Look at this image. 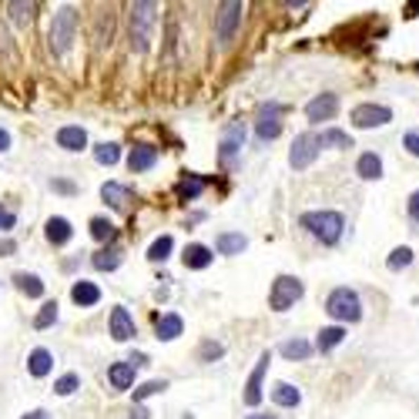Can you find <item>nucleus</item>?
<instances>
[{
  "label": "nucleus",
  "mask_w": 419,
  "mask_h": 419,
  "mask_svg": "<svg viewBox=\"0 0 419 419\" xmlns=\"http://www.w3.org/2000/svg\"><path fill=\"white\" fill-rule=\"evenodd\" d=\"M241 145H245V124H241V121H232L222 135V161L225 165L235 161V154L241 151Z\"/></svg>",
  "instance_id": "obj_10"
},
{
  "label": "nucleus",
  "mask_w": 419,
  "mask_h": 419,
  "mask_svg": "<svg viewBox=\"0 0 419 419\" xmlns=\"http://www.w3.org/2000/svg\"><path fill=\"white\" fill-rule=\"evenodd\" d=\"M154 161H158V148H151V145H138V148H131V154H128V168H131L135 175L154 168Z\"/></svg>",
  "instance_id": "obj_14"
},
{
  "label": "nucleus",
  "mask_w": 419,
  "mask_h": 419,
  "mask_svg": "<svg viewBox=\"0 0 419 419\" xmlns=\"http://www.w3.org/2000/svg\"><path fill=\"white\" fill-rule=\"evenodd\" d=\"M111 335L118 339V342H128V339H135L138 329H135V319L128 315L124 305H118L114 312H111Z\"/></svg>",
  "instance_id": "obj_13"
},
{
  "label": "nucleus",
  "mask_w": 419,
  "mask_h": 419,
  "mask_svg": "<svg viewBox=\"0 0 419 419\" xmlns=\"http://www.w3.org/2000/svg\"><path fill=\"white\" fill-rule=\"evenodd\" d=\"M269 362H272V352H262L258 362H255L252 375H248V383H245V403L248 406L262 403V379H265V373H269Z\"/></svg>",
  "instance_id": "obj_9"
},
{
  "label": "nucleus",
  "mask_w": 419,
  "mask_h": 419,
  "mask_svg": "<svg viewBox=\"0 0 419 419\" xmlns=\"http://www.w3.org/2000/svg\"><path fill=\"white\" fill-rule=\"evenodd\" d=\"M11 11H14V20L17 24H24L30 17V7H24V4H11Z\"/></svg>",
  "instance_id": "obj_41"
},
{
  "label": "nucleus",
  "mask_w": 419,
  "mask_h": 419,
  "mask_svg": "<svg viewBox=\"0 0 419 419\" xmlns=\"http://www.w3.org/2000/svg\"><path fill=\"white\" fill-rule=\"evenodd\" d=\"M403 145H406V148H409V151H413V154L419 158V131H409V135L403 138Z\"/></svg>",
  "instance_id": "obj_40"
},
{
  "label": "nucleus",
  "mask_w": 419,
  "mask_h": 419,
  "mask_svg": "<svg viewBox=\"0 0 419 419\" xmlns=\"http://www.w3.org/2000/svg\"><path fill=\"white\" fill-rule=\"evenodd\" d=\"M201 188H205V181L201 178H185V181H178L175 195H178L181 201H195V198L201 195Z\"/></svg>",
  "instance_id": "obj_30"
},
{
  "label": "nucleus",
  "mask_w": 419,
  "mask_h": 419,
  "mask_svg": "<svg viewBox=\"0 0 419 419\" xmlns=\"http://www.w3.org/2000/svg\"><path fill=\"white\" fill-rule=\"evenodd\" d=\"M74 30H77L74 11H71V7L58 11L54 24H51V51H54V54H64V51L71 47V41H74Z\"/></svg>",
  "instance_id": "obj_4"
},
{
  "label": "nucleus",
  "mask_w": 419,
  "mask_h": 419,
  "mask_svg": "<svg viewBox=\"0 0 419 419\" xmlns=\"http://www.w3.org/2000/svg\"><path fill=\"white\" fill-rule=\"evenodd\" d=\"M282 356L285 359H309L312 345L305 342V339H288V342H282Z\"/></svg>",
  "instance_id": "obj_29"
},
{
  "label": "nucleus",
  "mask_w": 419,
  "mask_h": 419,
  "mask_svg": "<svg viewBox=\"0 0 419 419\" xmlns=\"http://www.w3.org/2000/svg\"><path fill=\"white\" fill-rule=\"evenodd\" d=\"M211 258H215V255H211V248H205V245H188L185 255H181L185 269H208Z\"/></svg>",
  "instance_id": "obj_20"
},
{
  "label": "nucleus",
  "mask_w": 419,
  "mask_h": 419,
  "mask_svg": "<svg viewBox=\"0 0 419 419\" xmlns=\"http://www.w3.org/2000/svg\"><path fill=\"white\" fill-rule=\"evenodd\" d=\"M319 158V135H299L295 138V145H292V151H288V165L295 168V171H302V168H309Z\"/></svg>",
  "instance_id": "obj_6"
},
{
  "label": "nucleus",
  "mask_w": 419,
  "mask_h": 419,
  "mask_svg": "<svg viewBox=\"0 0 419 419\" xmlns=\"http://www.w3.org/2000/svg\"><path fill=\"white\" fill-rule=\"evenodd\" d=\"M356 171H359V178H366V181L383 178V161H379V154L366 151V154L359 158V165H356Z\"/></svg>",
  "instance_id": "obj_25"
},
{
  "label": "nucleus",
  "mask_w": 419,
  "mask_h": 419,
  "mask_svg": "<svg viewBox=\"0 0 419 419\" xmlns=\"http://www.w3.org/2000/svg\"><path fill=\"white\" fill-rule=\"evenodd\" d=\"M54 188H58V192H67V195L74 192V185H71V181H54Z\"/></svg>",
  "instance_id": "obj_45"
},
{
  "label": "nucleus",
  "mask_w": 419,
  "mask_h": 419,
  "mask_svg": "<svg viewBox=\"0 0 419 419\" xmlns=\"http://www.w3.org/2000/svg\"><path fill=\"white\" fill-rule=\"evenodd\" d=\"M91 235L98 241H111L114 239V225L107 222V218H91Z\"/></svg>",
  "instance_id": "obj_35"
},
{
  "label": "nucleus",
  "mask_w": 419,
  "mask_h": 419,
  "mask_svg": "<svg viewBox=\"0 0 419 419\" xmlns=\"http://www.w3.org/2000/svg\"><path fill=\"white\" fill-rule=\"evenodd\" d=\"M14 252V241H4V245H0V255H11Z\"/></svg>",
  "instance_id": "obj_49"
},
{
  "label": "nucleus",
  "mask_w": 419,
  "mask_h": 419,
  "mask_svg": "<svg viewBox=\"0 0 419 419\" xmlns=\"http://www.w3.org/2000/svg\"><path fill=\"white\" fill-rule=\"evenodd\" d=\"M342 339H345V329H342V326H329V329L319 332V339H315V349H319V352H332V349L342 342Z\"/></svg>",
  "instance_id": "obj_26"
},
{
  "label": "nucleus",
  "mask_w": 419,
  "mask_h": 419,
  "mask_svg": "<svg viewBox=\"0 0 419 419\" xmlns=\"http://www.w3.org/2000/svg\"><path fill=\"white\" fill-rule=\"evenodd\" d=\"M58 145L64 151H81V148H88V135H84V128L67 124V128H60L58 131Z\"/></svg>",
  "instance_id": "obj_17"
},
{
  "label": "nucleus",
  "mask_w": 419,
  "mask_h": 419,
  "mask_svg": "<svg viewBox=\"0 0 419 419\" xmlns=\"http://www.w3.org/2000/svg\"><path fill=\"white\" fill-rule=\"evenodd\" d=\"M44 235L51 245H67L71 241V235H74V228H71V222L67 218H47V228H44Z\"/></svg>",
  "instance_id": "obj_16"
},
{
  "label": "nucleus",
  "mask_w": 419,
  "mask_h": 419,
  "mask_svg": "<svg viewBox=\"0 0 419 419\" xmlns=\"http://www.w3.org/2000/svg\"><path fill=\"white\" fill-rule=\"evenodd\" d=\"M54 322H58V302H44L41 312L34 315V329H47V326H54Z\"/></svg>",
  "instance_id": "obj_33"
},
{
  "label": "nucleus",
  "mask_w": 419,
  "mask_h": 419,
  "mask_svg": "<svg viewBox=\"0 0 419 419\" xmlns=\"http://www.w3.org/2000/svg\"><path fill=\"white\" fill-rule=\"evenodd\" d=\"M282 131V105H265L258 111V121H255V135L262 138V141H272V138H279Z\"/></svg>",
  "instance_id": "obj_7"
},
{
  "label": "nucleus",
  "mask_w": 419,
  "mask_h": 419,
  "mask_svg": "<svg viewBox=\"0 0 419 419\" xmlns=\"http://www.w3.org/2000/svg\"><path fill=\"white\" fill-rule=\"evenodd\" d=\"M71 299H74L81 309H88V305H98V302H101V288L94 282H84V279H81V282H74V288H71Z\"/></svg>",
  "instance_id": "obj_19"
},
{
  "label": "nucleus",
  "mask_w": 419,
  "mask_h": 419,
  "mask_svg": "<svg viewBox=\"0 0 419 419\" xmlns=\"http://www.w3.org/2000/svg\"><path fill=\"white\" fill-rule=\"evenodd\" d=\"M107 379H111L114 390H131V383H135V366H131V362H114V366L107 369Z\"/></svg>",
  "instance_id": "obj_21"
},
{
  "label": "nucleus",
  "mask_w": 419,
  "mask_h": 419,
  "mask_svg": "<svg viewBox=\"0 0 419 419\" xmlns=\"http://www.w3.org/2000/svg\"><path fill=\"white\" fill-rule=\"evenodd\" d=\"M24 419H47V413H44V409H34V413H27Z\"/></svg>",
  "instance_id": "obj_47"
},
{
  "label": "nucleus",
  "mask_w": 419,
  "mask_h": 419,
  "mask_svg": "<svg viewBox=\"0 0 419 419\" xmlns=\"http://www.w3.org/2000/svg\"><path fill=\"white\" fill-rule=\"evenodd\" d=\"M326 312L335 319V322H359L362 319V302L352 288H335L326 299Z\"/></svg>",
  "instance_id": "obj_2"
},
{
  "label": "nucleus",
  "mask_w": 419,
  "mask_h": 419,
  "mask_svg": "<svg viewBox=\"0 0 419 419\" xmlns=\"http://www.w3.org/2000/svg\"><path fill=\"white\" fill-rule=\"evenodd\" d=\"M118 158H121V148L118 145H98V148H94V161H98V165H118Z\"/></svg>",
  "instance_id": "obj_34"
},
{
  "label": "nucleus",
  "mask_w": 419,
  "mask_h": 419,
  "mask_svg": "<svg viewBox=\"0 0 419 419\" xmlns=\"http://www.w3.org/2000/svg\"><path fill=\"white\" fill-rule=\"evenodd\" d=\"M319 148H352V138L345 131H335V128H326L319 135Z\"/></svg>",
  "instance_id": "obj_28"
},
{
  "label": "nucleus",
  "mask_w": 419,
  "mask_h": 419,
  "mask_svg": "<svg viewBox=\"0 0 419 419\" xmlns=\"http://www.w3.org/2000/svg\"><path fill=\"white\" fill-rule=\"evenodd\" d=\"M392 111L386 105H359L352 107V124L356 128H379V124H390Z\"/></svg>",
  "instance_id": "obj_8"
},
{
  "label": "nucleus",
  "mask_w": 419,
  "mask_h": 419,
  "mask_svg": "<svg viewBox=\"0 0 419 419\" xmlns=\"http://www.w3.org/2000/svg\"><path fill=\"white\" fill-rule=\"evenodd\" d=\"M121 265V248H105V252L94 255V269L101 272H114Z\"/></svg>",
  "instance_id": "obj_31"
},
{
  "label": "nucleus",
  "mask_w": 419,
  "mask_h": 419,
  "mask_svg": "<svg viewBox=\"0 0 419 419\" xmlns=\"http://www.w3.org/2000/svg\"><path fill=\"white\" fill-rule=\"evenodd\" d=\"M335 111H339V98H335V94H319V98H312V101L305 105V118L329 121V118H335Z\"/></svg>",
  "instance_id": "obj_12"
},
{
  "label": "nucleus",
  "mask_w": 419,
  "mask_h": 419,
  "mask_svg": "<svg viewBox=\"0 0 419 419\" xmlns=\"http://www.w3.org/2000/svg\"><path fill=\"white\" fill-rule=\"evenodd\" d=\"M302 228H309V235H315L322 245H335L342 239L345 218L339 211H305L302 215Z\"/></svg>",
  "instance_id": "obj_1"
},
{
  "label": "nucleus",
  "mask_w": 419,
  "mask_h": 419,
  "mask_svg": "<svg viewBox=\"0 0 419 419\" xmlns=\"http://www.w3.org/2000/svg\"><path fill=\"white\" fill-rule=\"evenodd\" d=\"M7 148H11V135L0 128V151H7Z\"/></svg>",
  "instance_id": "obj_46"
},
{
  "label": "nucleus",
  "mask_w": 419,
  "mask_h": 419,
  "mask_svg": "<svg viewBox=\"0 0 419 419\" xmlns=\"http://www.w3.org/2000/svg\"><path fill=\"white\" fill-rule=\"evenodd\" d=\"M151 27H154V4H135V14H131V44H135L138 54L148 51Z\"/></svg>",
  "instance_id": "obj_5"
},
{
  "label": "nucleus",
  "mask_w": 419,
  "mask_h": 419,
  "mask_svg": "<svg viewBox=\"0 0 419 419\" xmlns=\"http://www.w3.org/2000/svg\"><path fill=\"white\" fill-rule=\"evenodd\" d=\"M128 362H131V366L138 369V366H148V356H145V352H135V356H131Z\"/></svg>",
  "instance_id": "obj_44"
},
{
  "label": "nucleus",
  "mask_w": 419,
  "mask_h": 419,
  "mask_svg": "<svg viewBox=\"0 0 419 419\" xmlns=\"http://www.w3.org/2000/svg\"><path fill=\"white\" fill-rule=\"evenodd\" d=\"M171 248H175V241H171V235H161V239H154V241H151L148 258H151V262H165L168 255H171Z\"/></svg>",
  "instance_id": "obj_32"
},
{
  "label": "nucleus",
  "mask_w": 419,
  "mask_h": 419,
  "mask_svg": "<svg viewBox=\"0 0 419 419\" xmlns=\"http://www.w3.org/2000/svg\"><path fill=\"white\" fill-rule=\"evenodd\" d=\"M302 292H305V285H302L295 275H279V279L272 282L269 305L275 309V312H288V309L302 299Z\"/></svg>",
  "instance_id": "obj_3"
},
{
  "label": "nucleus",
  "mask_w": 419,
  "mask_h": 419,
  "mask_svg": "<svg viewBox=\"0 0 419 419\" xmlns=\"http://www.w3.org/2000/svg\"><path fill=\"white\" fill-rule=\"evenodd\" d=\"M181 329H185V322H181V315H175V312L158 315V322H154V332H158V339H161V342H171V339H178Z\"/></svg>",
  "instance_id": "obj_15"
},
{
  "label": "nucleus",
  "mask_w": 419,
  "mask_h": 419,
  "mask_svg": "<svg viewBox=\"0 0 419 419\" xmlns=\"http://www.w3.org/2000/svg\"><path fill=\"white\" fill-rule=\"evenodd\" d=\"M77 386H81V379H77L74 373H67V375H60L58 383H54V392H58V396H71Z\"/></svg>",
  "instance_id": "obj_38"
},
{
  "label": "nucleus",
  "mask_w": 419,
  "mask_h": 419,
  "mask_svg": "<svg viewBox=\"0 0 419 419\" xmlns=\"http://www.w3.org/2000/svg\"><path fill=\"white\" fill-rule=\"evenodd\" d=\"M409 262H413V252H409V248H406V245H399V248H392V255H390V258H386V265H390L392 272L406 269V265H409Z\"/></svg>",
  "instance_id": "obj_37"
},
{
  "label": "nucleus",
  "mask_w": 419,
  "mask_h": 419,
  "mask_svg": "<svg viewBox=\"0 0 419 419\" xmlns=\"http://www.w3.org/2000/svg\"><path fill=\"white\" fill-rule=\"evenodd\" d=\"M14 285L24 292V295H27V299H41V295H44V282H41L37 275H30V272H17Z\"/></svg>",
  "instance_id": "obj_24"
},
{
  "label": "nucleus",
  "mask_w": 419,
  "mask_h": 419,
  "mask_svg": "<svg viewBox=\"0 0 419 419\" xmlns=\"http://www.w3.org/2000/svg\"><path fill=\"white\" fill-rule=\"evenodd\" d=\"M222 352H225V349L218 342H205V345H201V359H218Z\"/></svg>",
  "instance_id": "obj_39"
},
{
  "label": "nucleus",
  "mask_w": 419,
  "mask_h": 419,
  "mask_svg": "<svg viewBox=\"0 0 419 419\" xmlns=\"http://www.w3.org/2000/svg\"><path fill=\"white\" fill-rule=\"evenodd\" d=\"M27 369H30V375L41 379V375H47L51 369H54V356H51L47 349H34V352L27 356Z\"/></svg>",
  "instance_id": "obj_23"
},
{
  "label": "nucleus",
  "mask_w": 419,
  "mask_h": 419,
  "mask_svg": "<svg viewBox=\"0 0 419 419\" xmlns=\"http://www.w3.org/2000/svg\"><path fill=\"white\" fill-rule=\"evenodd\" d=\"M241 7L239 0H232V4H222V14H218V41H232L235 37V27H239L241 20Z\"/></svg>",
  "instance_id": "obj_11"
},
{
  "label": "nucleus",
  "mask_w": 419,
  "mask_h": 419,
  "mask_svg": "<svg viewBox=\"0 0 419 419\" xmlns=\"http://www.w3.org/2000/svg\"><path fill=\"white\" fill-rule=\"evenodd\" d=\"M131 419H148V409H141V406H138L135 413H131Z\"/></svg>",
  "instance_id": "obj_48"
},
{
  "label": "nucleus",
  "mask_w": 419,
  "mask_h": 419,
  "mask_svg": "<svg viewBox=\"0 0 419 419\" xmlns=\"http://www.w3.org/2000/svg\"><path fill=\"white\" fill-rule=\"evenodd\" d=\"M101 198H105L111 208L124 211L128 208V201H131V188H124V185H118V181H107L105 188H101Z\"/></svg>",
  "instance_id": "obj_18"
},
{
  "label": "nucleus",
  "mask_w": 419,
  "mask_h": 419,
  "mask_svg": "<svg viewBox=\"0 0 419 419\" xmlns=\"http://www.w3.org/2000/svg\"><path fill=\"white\" fill-rule=\"evenodd\" d=\"M272 399L279 406H299L302 403V392L292 386V383H279L275 390H272Z\"/></svg>",
  "instance_id": "obj_27"
},
{
  "label": "nucleus",
  "mask_w": 419,
  "mask_h": 419,
  "mask_svg": "<svg viewBox=\"0 0 419 419\" xmlns=\"http://www.w3.org/2000/svg\"><path fill=\"white\" fill-rule=\"evenodd\" d=\"M165 390H168L165 379H151V383H145V386H138L135 390V403L148 399V396H158V392H165Z\"/></svg>",
  "instance_id": "obj_36"
},
{
  "label": "nucleus",
  "mask_w": 419,
  "mask_h": 419,
  "mask_svg": "<svg viewBox=\"0 0 419 419\" xmlns=\"http://www.w3.org/2000/svg\"><path fill=\"white\" fill-rule=\"evenodd\" d=\"M245 419H275V416H269V413H252V416H245Z\"/></svg>",
  "instance_id": "obj_50"
},
{
  "label": "nucleus",
  "mask_w": 419,
  "mask_h": 419,
  "mask_svg": "<svg viewBox=\"0 0 419 419\" xmlns=\"http://www.w3.org/2000/svg\"><path fill=\"white\" fill-rule=\"evenodd\" d=\"M409 218H413V222H419V188L409 195Z\"/></svg>",
  "instance_id": "obj_42"
},
{
  "label": "nucleus",
  "mask_w": 419,
  "mask_h": 419,
  "mask_svg": "<svg viewBox=\"0 0 419 419\" xmlns=\"http://www.w3.org/2000/svg\"><path fill=\"white\" fill-rule=\"evenodd\" d=\"M14 222H17V218H14V215H11V211H7V208H0V232H7V228H14Z\"/></svg>",
  "instance_id": "obj_43"
},
{
  "label": "nucleus",
  "mask_w": 419,
  "mask_h": 419,
  "mask_svg": "<svg viewBox=\"0 0 419 419\" xmlns=\"http://www.w3.org/2000/svg\"><path fill=\"white\" fill-rule=\"evenodd\" d=\"M245 245H248V239L239 235V232H222V235L215 239V248L222 255H241L245 252Z\"/></svg>",
  "instance_id": "obj_22"
}]
</instances>
